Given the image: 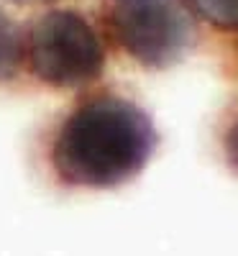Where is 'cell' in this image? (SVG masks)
<instances>
[{
    "instance_id": "obj_4",
    "label": "cell",
    "mask_w": 238,
    "mask_h": 256,
    "mask_svg": "<svg viewBox=\"0 0 238 256\" xmlns=\"http://www.w3.org/2000/svg\"><path fill=\"white\" fill-rule=\"evenodd\" d=\"M24 64V31L16 20L0 10V84H8Z\"/></svg>"
},
{
    "instance_id": "obj_3",
    "label": "cell",
    "mask_w": 238,
    "mask_h": 256,
    "mask_svg": "<svg viewBox=\"0 0 238 256\" xmlns=\"http://www.w3.org/2000/svg\"><path fill=\"white\" fill-rule=\"evenodd\" d=\"M28 72L52 90H82L105 72V44L74 8H54L34 18L24 34Z\"/></svg>"
},
{
    "instance_id": "obj_1",
    "label": "cell",
    "mask_w": 238,
    "mask_h": 256,
    "mask_svg": "<svg viewBox=\"0 0 238 256\" xmlns=\"http://www.w3.org/2000/svg\"><path fill=\"white\" fill-rule=\"evenodd\" d=\"M156 144L154 120L136 100L116 90H95L62 116L46 156L62 187L116 190L144 172Z\"/></svg>"
},
{
    "instance_id": "obj_7",
    "label": "cell",
    "mask_w": 238,
    "mask_h": 256,
    "mask_svg": "<svg viewBox=\"0 0 238 256\" xmlns=\"http://www.w3.org/2000/svg\"><path fill=\"white\" fill-rule=\"evenodd\" d=\"M13 6H49V3H56V0H8Z\"/></svg>"
},
{
    "instance_id": "obj_6",
    "label": "cell",
    "mask_w": 238,
    "mask_h": 256,
    "mask_svg": "<svg viewBox=\"0 0 238 256\" xmlns=\"http://www.w3.org/2000/svg\"><path fill=\"white\" fill-rule=\"evenodd\" d=\"M223 156H226V164L233 169V172L238 174V116H233L226 126V131H223Z\"/></svg>"
},
{
    "instance_id": "obj_2",
    "label": "cell",
    "mask_w": 238,
    "mask_h": 256,
    "mask_svg": "<svg viewBox=\"0 0 238 256\" xmlns=\"http://www.w3.org/2000/svg\"><path fill=\"white\" fill-rule=\"evenodd\" d=\"M102 26L110 44L144 70L174 67L198 41L187 0H102Z\"/></svg>"
},
{
    "instance_id": "obj_5",
    "label": "cell",
    "mask_w": 238,
    "mask_h": 256,
    "mask_svg": "<svg viewBox=\"0 0 238 256\" xmlns=\"http://www.w3.org/2000/svg\"><path fill=\"white\" fill-rule=\"evenodd\" d=\"M192 13L218 31H238V0H187Z\"/></svg>"
}]
</instances>
